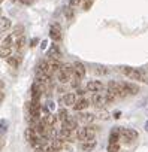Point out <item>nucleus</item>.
<instances>
[{"label":"nucleus","instance_id":"1","mask_svg":"<svg viewBox=\"0 0 148 152\" xmlns=\"http://www.w3.org/2000/svg\"><path fill=\"white\" fill-rule=\"evenodd\" d=\"M121 72L132 81H141L144 84H148V70L147 69H133V67L126 66L121 69Z\"/></svg>","mask_w":148,"mask_h":152},{"label":"nucleus","instance_id":"2","mask_svg":"<svg viewBox=\"0 0 148 152\" xmlns=\"http://www.w3.org/2000/svg\"><path fill=\"white\" fill-rule=\"evenodd\" d=\"M96 136V130L91 125H84L81 128L77 130V139L81 142H88V140H94Z\"/></svg>","mask_w":148,"mask_h":152},{"label":"nucleus","instance_id":"3","mask_svg":"<svg viewBox=\"0 0 148 152\" xmlns=\"http://www.w3.org/2000/svg\"><path fill=\"white\" fill-rule=\"evenodd\" d=\"M108 91L112 93L115 97H120V99L129 96L127 91H126V88H124V84H123V82H117V81L108 82Z\"/></svg>","mask_w":148,"mask_h":152},{"label":"nucleus","instance_id":"4","mask_svg":"<svg viewBox=\"0 0 148 152\" xmlns=\"http://www.w3.org/2000/svg\"><path fill=\"white\" fill-rule=\"evenodd\" d=\"M120 139L124 143H130V142L138 139V131H135L132 128H121L120 127Z\"/></svg>","mask_w":148,"mask_h":152},{"label":"nucleus","instance_id":"5","mask_svg":"<svg viewBox=\"0 0 148 152\" xmlns=\"http://www.w3.org/2000/svg\"><path fill=\"white\" fill-rule=\"evenodd\" d=\"M46 85H43L42 82H39V81H35V84L32 85V100H39L40 99V96L43 94V93H46Z\"/></svg>","mask_w":148,"mask_h":152},{"label":"nucleus","instance_id":"6","mask_svg":"<svg viewBox=\"0 0 148 152\" xmlns=\"http://www.w3.org/2000/svg\"><path fill=\"white\" fill-rule=\"evenodd\" d=\"M75 118H77V121H78V122H81V124H85V125H87V124H91V122L94 121V118H96V116H94L93 113H81V112H78Z\"/></svg>","mask_w":148,"mask_h":152},{"label":"nucleus","instance_id":"7","mask_svg":"<svg viewBox=\"0 0 148 152\" xmlns=\"http://www.w3.org/2000/svg\"><path fill=\"white\" fill-rule=\"evenodd\" d=\"M85 90L90 91V93H99V91H103L105 87H103V84L99 82V81H90V82L87 84V88H85Z\"/></svg>","mask_w":148,"mask_h":152},{"label":"nucleus","instance_id":"8","mask_svg":"<svg viewBox=\"0 0 148 152\" xmlns=\"http://www.w3.org/2000/svg\"><path fill=\"white\" fill-rule=\"evenodd\" d=\"M61 58V51L57 45H51V48L48 49V60H58Z\"/></svg>","mask_w":148,"mask_h":152},{"label":"nucleus","instance_id":"9","mask_svg":"<svg viewBox=\"0 0 148 152\" xmlns=\"http://www.w3.org/2000/svg\"><path fill=\"white\" fill-rule=\"evenodd\" d=\"M73 75L82 79L84 76H85V66H84L82 63H80V61L73 63Z\"/></svg>","mask_w":148,"mask_h":152},{"label":"nucleus","instance_id":"10","mask_svg":"<svg viewBox=\"0 0 148 152\" xmlns=\"http://www.w3.org/2000/svg\"><path fill=\"white\" fill-rule=\"evenodd\" d=\"M49 37H51L54 42L61 40V28H60V26H57V24L51 26V30H49Z\"/></svg>","mask_w":148,"mask_h":152},{"label":"nucleus","instance_id":"11","mask_svg":"<svg viewBox=\"0 0 148 152\" xmlns=\"http://www.w3.org/2000/svg\"><path fill=\"white\" fill-rule=\"evenodd\" d=\"M63 128H67V130H78V121L75 116H69L66 121H63Z\"/></svg>","mask_w":148,"mask_h":152},{"label":"nucleus","instance_id":"12","mask_svg":"<svg viewBox=\"0 0 148 152\" xmlns=\"http://www.w3.org/2000/svg\"><path fill=\"white\" fill-rule=\"evenodd\" d=\"M88 104H90V102H88L87 99L81 97V99H78V100L75 102V104H73L72 107H73V110H77V112H81V110L87 109V107H88Z\"/></svg>","mask_w":148,"mask_h":152},{"label":"nucleus","instance_id":"13","mask_svg":"<svg viewBox=\"0 0 148 152\" xmlns=\"http://www.w3.org/2000/svg\"><path fill=\"white\" fill-rule=\"evenodd\" d=\"M60 102H61L64 106H73V104H75V102H77V96L73 94V93H67V94H64V96L60 99Z\"/></svg>","mask_w":148,"mask_h":152},{"label":"nucleus","instance_id":"14","mask_svg":"<svg viewBox=\"0 0 148 152\" xmlns=\"http://www.w3.org/2000/svg\"><path fill=\"white\" fill-rule=\"evenodd\" d=\"M40 119H42V122H43V124L51 125V127H54V125L57 124V121H58V119H57V116H55V115H52V113H45Z\"/></svg>","mask_w":148,"mask_h":152},{"label":"nucleus","instance_id":"15","mask_svg":"<svg viewBox=\"0 0 148 152\" xmlns=\"http://www.w3.org/2000/svg\"><path fill=\"white\" fill-rule=\"evenodd\" d=\"M123 84H124V88H126L129 96H135L139 93V87L136 84H132V82H123Z\"/></svg>","mask_w":148,"mask_h":152},{"label":"nucleus","instance_id":"16","mask_svg":"<svg viewBox=\"0 0 148 152\" xmlns=\"http://www.w3.org/2000/svg\"><path fill=\"white\" fill-rule=\"evenodd\" d=\"M120 140V127H114L109 134V143H118Z\"/></svg>","mask_w":148,"mask_h":152},{"label":"nucleus","instance_id":"17","mask_svg":"<svg viewBox=\"0 0 148 152\" xmlns=\"http://www.w3.org/2000/svg\"><path fill=\"white\" fill-rule=\"evenodd\" d=\"M8 63H9L14 69H17V67L20 66V63H21V54H17V55L8 57Z\"/></svg>","mask_w":148,"mask_h":152},{"label":"nucleus","instance_id":"18","mask_svg":"<svg viewBox=\"0 0 148 152\" xmlns=\"http://www.w3.org/2000/svg\"><path fill=\"white\" fill-rule=\"evenodd\" d=\"M96 148V140H88V142H81V149L85 152H90Z\"/></svg>","mask_w":148,"mask_h":152},{"label":"nucleus","instance_id":"19","mask_svg":"<svg viewBox=\"0 0 148 152\" xmlns=\"http://www.w3.org/2000/svg\"><path fill=\"white\" fill-rule=\"evenodd\" d=\"M8 28H11V21H9V18L0 17V31H5V30H8Z\"/></svg>","mask_w":148,"mask_h":152},{"label":"nucleus","instance_id":"20","mask_svg":"<svg viewBox=\"0 0 148 152\" xmlns=\"http://www.w3.org/2000/svg\"><path fill=\"white\" fill-rule=\"evenodd\" d=\"M24 45H26V36H20V37H18V40H17V49H18V54H21V52H23Z\"/></svg>","mask_w":148,"mask_h":152},{"label":"nucleus","instance_id":"21","mask_svg":"<svg viewBox=\"0 0 148 152\" xmlns=\"http://www.w3.org/2000/svg\"><path fill=\"white\" fill-rule=\"evenodd\" d=\"M11 52H12V48L0 45V57H9V55H11Z\"/></svg>","mask_w":148,"mask_h":152},{"label":"nucleus","instance_id":"22","mask_svg":"<svg viewBox=\"0 0 148 152\" xmlns=\"http://www.w3.org/2000/svg\"><path fill=\"white\" fill-rule=\"evenodd\" d=\"M67 118H69V113H67V110H66V109H60V112H58V115H57V119L63 122V121H66Z\"/></svg>","mask_w":148,"mask_h":152},{"label":"nucleus","instance_id":"23","mask_svg":"<svg viewBox=\"0 0 148 152\" xmlns=\"http://www.w3.org/2000/svg\"><path fill=\"white\" fill-rule=\"evenodd\" d=\"M12 36H17V37H20V36H24V27H21V26H17V27L14 28V31H12Z\"/></svg>","mask_w":148,"mask_h":152},{"label":"nucleus","instance_id":"24","mask_svg":"<svg viewBox=\"0 0 148 152\" xmlns=\"http://www.w3.org/2000/svg\"><path fill=\"white\" fill-rule=\"evenodd\" d=\"M9 127V122L6 119H0V133H6Z\"/></svg>","mask_w":148,"mask_h":152},{"label":"nucleus","instance_id":"25","mask_svg":"<svg viewBox=\"0 0 148 152\" xmlns=\"http://www.w3.org/2000/svg\"><path fill=\"white\" fill-rule=\"evenodd\" d=\"M120 151V143H109L108 145V152H118Z\"/></svg>","mask_w":148,"mask_h":152},{"label":"nucleus","instance_id":"26","mask_svg":"<svg viewBox=\"0 0 148 152\" xmlns=\"http://www.w3.org/2000/svg\"><path fill=\"white\" fill-rule=\"evenodd\" d=\"M14 36H8L2 43H0V45H3V46H9V48H12V43H14V39H12Z\"/></svg>","mask_w":148,"mask_h":152},{"label":"nucleus","instance_id":"27","mask_svg":"<svg viewBox=\"0 0 148 152\" xmlns=\"http://www.w3.org/2000/svg\"><path fill=\"white\" fill-rule=\"evenodd\" d=\"M84 5V0H70L69 6L70 8H78V6H82Z\"/></svg>","mask_w":148,"mask_h":152},{"label":"nucleus","instance_id":"28","mask_svg":"<svg viewBox=\"0 0 148 152\" xmlns=\"http://www.w3.org/2000/svg\"><path fill=\"white\" fill-rule=\"evenodd\" d=\"M64 15H66V18H67V20H72V18H73V11H72V8H70V6L64 8Z\"/></svg>","mask_w":148,"mask_h":152},{"label":"nucleus","instance_id":"29","mask_svg":"<svg viewBox=\"0 0 148 152\" xmlns=\"http://www.w3.org/2000/svg\"><path fill=\"white\" fill-rule=\"evenodd\" d=\"M93 2H94V0H84V5H82V9H84V11H88V9L91 8Z\"/></svg>","mask_w":148,"mask_h":152},{"label":"nucleus","instance_id":"30","mask_svg":"<svg viewBox=\"0 0 148 152\" xmlns=\"http://www.w3.org/2000/svg\"><path fill=\"white\" fill-rule=\"evenodd\" d=\"M97 118H99V119H108V118H109V113H108L106 110H100V112L97 113Z\"/></svg>","mask_w":148,"mask_h":152},{"label":"nucleus","instance_id":"31","mask_svg":"<svg viewBox=\"0 0 148 152\" xmlns=\"http://www.w3.org/2000/svg\"><path fill=\"white\" fill-rule=\"evenodd\" d=\"M94 72H96V73H100V75H106V73H108L106 67H102V66H97V67L94 69Z\"/></svg>","mask_w":148,"mask_h":152},{"label":"nucleus","instance_id":"32","mask_svg":"<svg viewBox=\"0 0 148 152\" xmlns=\"http://www.w3.org/2000/svg\"><path fill=\"white\" fill-rule=\"evenodd\" d=\"M45 106H46V107H48V110H49V112H51V110H54V107H55V104H54V103H52V102H51V100H48V102H46V104H45Z\"/></svg>","mask_w":148,"mask_h":152},{"label":"nucleus","instance_id":"33","mask_svg":"<svg viewBox=\"0 0 148 152\" xmlns=\"http://www.w3.org/2000/svg\"><path fill=\"white\" fill-rule=\"evenodd\" d=\"M38 43H39V40H38V39H32V40H30V46H36Z\"/></svg>","mask_w":148,"mask_h":152},{"label":"nucleus","instance_id":"34","mask_svg":"<svg viewBox=\"0 0 148 152\" xmlns=\"http://www.w3.org/2000/svg\"><path fill=\"white\" fill-rule=\"evenodd\" d=\"M46 45H48V40H43L42 45H40V48H42V49H46Z\"/></svg>","mask_w":148,"mask_h":152},{"label":"nucleus","instance_id":"35","mask_svg":"<svg viewBox=\"0 0 148 152\" xmlns=\"http://www.w3.org/2000/svg\"><path fill=\"white\" fill-rule=\"evenodd\" d=\"M120 116H121V112H118V110H117V112L114 113V118H115V119H118Z\"/></svg>","mask_w":148,"mask_h":152},{"label":"nucleus","instance_id":"36","mask_svg":"<svg viewBox=\"0 0 148 152\" xmlns=\"http://www.w3.org/2000/svg\"><path fill=\"white\" fill-rule=\"evenodd\" d=\"M35 2V0H23V3H26V5H32Z\"/></svg>","mask_w":148,"mask_h":152},{"label":"nucleus","instance_id":"37","mask_svg":"<svg viewBox=\"0 0 148 152\" xmlns=\"http://www.w3.org/2000/svg\"><path fill=\"white\" fill-rule=\"evenodd\" d=\"M3 146H5V140L0 137V149H3Z\"/></svg>","mask_w":148,"mask_h":152},{"label":"nucleus","instance_id":"38","mask_svg":"<svg viewBox=\"0 0 148 152\" xmlns=\"http://www.w3.org/2000/svg\"><path fill=\"white\" fill-rule=\"evenodd\" d=\"M35 152H43L42 146H38V148H35Z\"/></svg>","mask_w":148,"mask_h":152},{"label":"nucleus","instance_id":"39","mask_svg":"<svg viewBox=\"0 0 148 152\" xmlns=\"http://www.w3.org/2000/svg\"><path fill=\"white\" fill-rule=\"evenodd\" d=\"M3 87H5V82H3V81H2V79H0V90H2V88H3Z\"/></svg>","mask_w":148,"mask_h":152},{"label":"nucleus","instance_id":"40","mask_svg":"<svg viewBox=\"0 0 148 152\" xmlns=\"http://www.w3.org/2000/svg\"><path fill=\"white\" fill-rule=\"evenodd\" d=\"M2 100H3V93L0 91V102H2Z\"/></svg>","mask_w":148,"mask_h":152},{"label":"nucleus","instance_id":"41","mask_svg":"<svg viewBox=\"0 0 148 152\" xmlns=\"http://www.w3.org/2000/svg\"><path fill=\"white\" fill-rule=\"evenodd\" d=\"M145 130H147V131H148V122H147V124H145Z\"/></svg>","mask_w":148,"mask_h":152},{"label":"nucleus","instance_id":"42","mask_svg":"<svg viewBox=\"0 0 148 152\" xmlns=\"http://www.w3.org/2000/svg\"><path fill=\"white\" fill-rule=\"evenodd\" d=\"M2 2H3V0H0V3H2Z\"/></svg>","mask_w":148,"mask_h":152}]
</instances>
